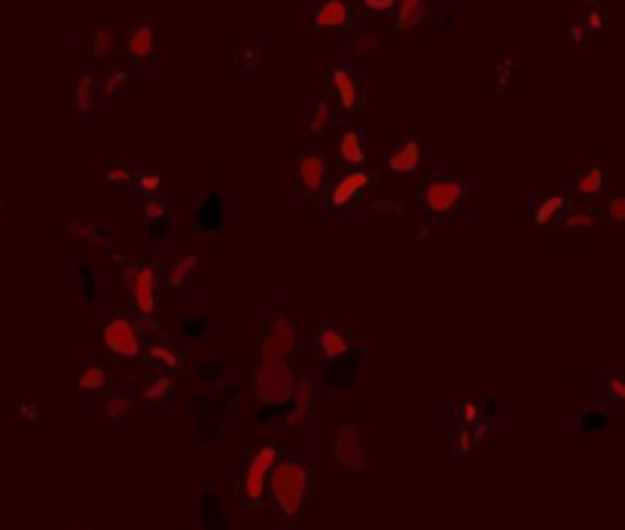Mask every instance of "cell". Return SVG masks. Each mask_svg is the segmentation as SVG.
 Wrapping results in <instances>:
<instances>
[{
	"label": "cell",
	"instance_id": "6da1fadb",
	"mask_svg": "<svg viewBox=\"0 0 625 530\" xmlns=\"http://www.w3.org/2000/svg\"><path fill=\"white\" fill-rule=\"evenodd\" d=\"M296 384L299 375L287 360H260V366L253 369V399H257L251 412L253 427L284 423L296 397Z\"/></svg>",
	"mask_w": 625,
	"mask_h": 530
},
{
	"label": "cell",
	"instance_id": "7a4b0ae2",
	"mask_svg": "<svg viewBox=\"0 0 625 530\" xmlns=\"http://www.w3.org/2000/svg\"><path fill=\"white\" fill-rule=\"evenodd\" d=\"M470 177L461 171L427 174L418 186V219L424 226H442L449 219L467 217Z\"/></svg>",
	"mask_w": 625,
	"mask_h": 530
},
{
	"label": "cell",
	"instance_id": "3957f363",
	"mask_svg": "<svg viewBox=\"0 0 625 530\" xmlns=\"http://www.w3.org/2000/svg\"><path fill=\"white\" fill-rule=\"evenodd\" d=\"M375 184V174L366 168H342L338 174H330L318 195V208L323 217L351 219L364 204V195Z\"/></svg>",
	"mask_w": 625,
	"mask_h": 530
},
{
	"label": "cell",
	"instance_id": "277c9868",
	"mask_svg": "<svg viewBox=\"0 0 625 530\" xmlns=\"http://www.w3.org/2000/svg\"><path fill=\"white\" fill-rule=\"evenodd\" d=\"M308 484H312V469H308L305 460L299 457H281L269 473L266 491L272 497V503L278 506V512L287 521L299 518L308 497Z\"/></svg>",
	"mask_w": 625,
	"mask_h": 530
},
{
	"label": "cell",
	"instance_id": "5b68a950",
	"mask_svg": "<svg viewBox=\"0 0 625 530\" xmlns=\"http://www.w3.org/2000/svg\"><path fill=\"white\" fill-rule=\"evenodd\" d=\"M321 92L333 101L338 123L342 125L357 123V116L364 113V104H366V80L360 77L357 67H351V64L323 67Z\"/></svg>",
	"mask_w": 625,
	"mask_h": 530
},
{
	"label": "cell",
	"instance_id": "8992f818",
	"mask_svg": "<svg viewBox=\"0 0 625 530\" xmlns=\"http://www.w3.org/2000/svg\"><path fill=\"white\" fill-rule=\"evenodd\" d=\"M186 415H190V423L195 430V439L201 445H217L226 433V421H229V408L220 403V397L208 390H186L184 397Z\"/></svg>",
	"mask_w": 625,
	"mask_h": 530
},
{
	"label": "cell",
	"instance_id": "52a82bcc",
	"mask_svg": "<svg viewBox=\"0 0 625 530\" xmlns=\"http://www.w3.org/2000/svg\"><path fill=\"white\" fill-rule=\"evenodd\" d=\"M281 460V445L275 442H262L251 457L241 466V503L247 509H257L262 506V494H266V482L272 466Z\"/></svg>",
	"mask_w": 625,
	"mask_h": 530
},
{
	"label": "cell",
	"instance_id": "ba28073f",
	"mask_svg": "<svg viewBox=\"0 0 625 530\" xmlns=\"http://www.w3.org/2000/svg\"><path fill=\"white\" fill-rule=\"evenodd\" d=\"M312 28L321 40H342L360 28L357 0H314Z\"/></svg>",
	"mask_w": 625,
	"mask_h": 530
},
{
	"label": "cell",
	"instance_id": "9c48e42d",
	"mask_svg": "<svg viewBox=\"0 0 625 530\" xmlns=\"http://www.w3.org/2000/svg\"><path fill=\"white\" fill-rule=\"evenodd\" d=\"M190 229L199 238L220 241L226 229H229V199L220 186H210L190 210Z\"/></svg>",
	"mask_w": 625,
	"mask_h": 530
},
{
	"label": "cell",
	"instance_id": "30bf717a",
	"mask_svg": "<svg viewBox=\"0 0 625 530\" xmlns=\"http://www.w3.org/2000/svg\"><path fill=\"white\" fill-rule=\"evenodd\" d=\"M125 284H129L134 312L144 321L156 314V293H159V262L144 260V256H134L125 265Z\"/></svg>",
	"mask_w": 625,
	"mask_h": 530
},
{
	"label": "cell",
	"instance_id": "8fae6325",
	"mask_svg": "<svg viewBox=\"0 0 625 530\" xmlns=\"http://www.w3.org/2000/svg\"><path fill=\"white\" fill-rule=\"evenodd\" d=\"M305 347L303 329L290 321L287 314H269L266 327H262V347L260 360H290Z\"/></svg>",
	"mask_w": 625,
	"mask_h": 530
},
{
	"label": "cell",
	"instance_id": "7c38bea8",
	"mask_svg": "<svg viewBox=\"0 0 625 530\" xmlns=\"http://www.w3.org/2000/svg\"><path fill=\"white\" fill-rule=\"evenodd\" d=\"M104 347L116 357L138 363L144 357V332H141L138 321H132L129 314H110V321L104 323Z\"/></svg>",
	"mask_w": 625,
	"mask_h": 530
},
{
	"label": "cell",
	"instance_id": "4fadbf2b",
	"mask_svg": "<svg viewBox=\"0 0 625 530\" xmlns=\"http://www.w3.org/2000/svg\"><path fill=\"white\" fill-rule=\"evenodd\" d=\"M360 427H364V415L360 412H345L338 421L336 439H333V457L336 464L348 473H364L366 457L360 449Z\"/></svg>",
	"mask_w": 625,
	"mask_h": 530
},
{
	"label": "cell",
	"instance_id": "5bb4252c",
	"mask_svg": "<svg viewBox=\"0 0 625 530\" xmlns=\"http://www.w3.org/2000/svg\"><path fill=\"white\" fill-rule=\"evenodd\" d=\"M330 168H333V162H330L323 153H314V150L303 153L290 168L293 171V195H296V199L321 195V189L330 177Z\"/></svg>",
	"mask_w": 625,
	"mask_h": 530
},
{
	"label": "cell",
	"instance_id": "9a60e30c",
	"mask_svg": "<svg viewBox=\"0 0 625 530\" xmlns=\"http://www.w3.org/2000/svg\"><path fill=\"white\" fill-rule=\"evenodd\" d=\"M364 347H351L345 357H336V360H327L318 366V381L327 384L333 393H348L357 381L360 369H364Z\"/></svg>",
	"mask_w": 625,
	"mask_h": 530
},
{
	"label": "cell",
	"instance_id": "2e32d148",
	"mask_svg": "<svg viewBox=\"0 0 625 530\" xmlns=\"http://www.w3.org/2000/svg\"><path fill=\"white\" fill-rule=\"evenodd\" d=\"M421 165V143L412 128H397V138L390 143V153L381 158V171L388 174H409Z\"/></svg>",
	"mask_w": 625,
	"mask_h": 530
},
{
	"label": "cell",
	"instance_id": "e0dca14e",
	"mask_svg": "<svg viewBox=\"0 0 625 530\" xmlns=\"http://www.w3.org/2000/svg\"><path fill=\"white\" fill-rule=\"evenodd\" d=\"M123 52L138 67H153L156 64V25H153V19L132 21V31H129V37H125Z\"/></svg>",
	"mask_w": 625,
	"mask_h": 530
},
{
	"label": "cell",
	"instance_id": "ac0fdd59",
	"mask_svg": "<svg viewBox=\"0 0 625 530\" xmlns=\"http://www.w3.org/2000/svg\"><path fill=\"white\" fill-rule=\"evenodd\" d=\"M195 521L201 530H232L229 518H226L223 506V491L217 484H201L199 500H195Z\"/></svg>",
	"mask_w": 625,
	"mask_h": 530
},
{
	"label": "cell",
	"instance_id": "d6986e66",
	"mask_svg": "<svg viewBox=\"0 0 625 530\" xmlns=\"http://www.w3.org/2000/svg\"><path fill=\"white\" fill-rule=\"evenodd\" d=\"M601 219V208L592 204V208H574L564 214L559 223H555V232H559V241H586V238H595V226Z\"/></svg>",
	"mask_w": 625,
	"mask_h": 530
},
{
	"label": "cell",
	"instance_id": "ffe728a7",
	"mask_svg": "<svg viewBox=\"0 0 625 530\" xmlns=\"http://www.w3.org/2000/svg\"><path fill=\"white\" fill-rule=\"evenodd\" d=\"M351 347H357V345H354L351 329H345V327H318L312 332V351L318 354L321 363L345 357Z\"/></svg>",
	"mask_w": 625,
	"mask_h": 530
},
{
	"label": "cell",
	"instance_id": "44dd1931",
	"mask_svg": "<svg viewBox=\"0 0 625 530\" xmlns=\"http://www.w3.org/2000/svg\"><path fill=\"white\" fill-rule=\"evenodd\" d=\"M604 184H607V171L601 168V162H598V156H595V153L586 156L583 165H577L574 180H570L574 195H577V199H586V201L598 199V195L604 192Z\"/></svg>",
	"mask_w": 625,
	"mask_h": 530
},
{
	"label": "cell",
	"instance_id": "7402d4cb",
	"mask_svg": "<svg viewBox=\"0 0 625 530\" xmlns=\"http://www.w3.org/2000/svg\"><path fill=\"white\" fill-rule=\"evenodd\" d=\"M338 162L342 168H364L366 165V128L364 125H342L336 138Z\"/></svg>",
	"mask_w": 625,
	"mask_h": 530
},
{
	"label": "cell",
	"instance_id": "603a6c76",
	"mask_svg": "<svg viewBox=\"0 0 625 530\" xmlns=\"http://www.w3.org/2000/svg\"><path fill=\"white\" fill-rule=\"evenodd\" d=\"M116 52V28L110 21H95L82 31V56L92 58V64H101Z\"/></svg>",
	"mask_w": 625,
	"mask_h": 530
},
{
	"label": "cell",
	"instance_id": "cb8c5ba5",
	"mask_svg": "<svg viewBox=\"0 0 625 530\" xmlns=\"http://www.w3.org/2000/svg\"><path fill=\"white\" fill-rule=\"evenodd\" d=\"M570 208H574V199L568 195H537V199H528V223L555 226Z\"/></svg>",
	"mask_w": 625,
	"mask_h": 530
},
{
	"label": "cell",
	"instance_id": "d4e9b609",
	"mask_svg": "<svg viewBox=\"0 0 625 530\" xmlns=\"http://www.w3.org/2000/svg\"><path fill=\"white\" fill-rule=\"evenodd\" d=\"M345 40H348V43H345V56L351 58V67L354 64H366L369 58H372V52L381 49V34L372 31V28H366V25L354 28Z\"/></svg>",
	"mask_w": 625,
	"mask_h": 530
},
{
	"label": "cell",
	"instance_id": "484cf974",
	"mask_svg": "<svg viewBox=\"0 0 625 530\" xmlns=\"http://www.w3.org/2000/svg\"><path fill=\"white\" fill-rule=\"evenodd\" d=\"M312 406H314V378L312 375H299L296 384V397H293L290 415L284 418L290 430H299L305 423H312Z\"/></svg>",
	"mask_w": 625,
	"mask_h": 530
},
{
	"label": "cell",
	"instance_id": "4316f807",
	"mask_svg": "<svg viewBox=\"0 0 625 530\" xmlns=\"http://www.w3.org/2000/svg\"><path fill=\"white\" fill-rule=\"evenodd\" d=\"M190 378L195 384L220 388L226 378H229V366L223 360H217L214 354H195V357H190Z\"/></svg>",
	"mask_w": 625,
	"mask_h": 530
},
{
	"label": "cell",
	"instance_id": "83f0119b",
	"mask_svg": "<svg viewBox=\"0 0 625 530\" xmlns=\"http://www.w3.org/2000/svg\"><path fill=\"white\" fill-rule=\"evenodd\" d=\"M522 67V52L518 49H501L494 58V89L501 95L516 92V77Z\"/></svg>",
	"mask_w": 625,
	"mask_h": 530
},
{
	"label": "cell",
	"instance_id": "f1b7e54d",
	"mask_svg": "<svg viewBox=\"0 0 625 530\" xmlns=\"http://www.w3.org/2000/svg\"><path fill=\"white\" fill-rule=\"evenodd\" d=\"M613 427V412L607 406H589L579 408L574 415V433L577 436H592V433H607Z\"/></svg>",
	"mask_w": 625,
	"mask_h": 530
},
{
	"label": "cell",
	"instance_id": "f546056e",
	"mask_svg": "<svg viewBox=\"0 0 625 530\" xmlns=\"http://www.w3.org/2000/svg\"><path fill=\"white\" fill-rule=\"evenodd\" d=\"M177 342L184 345H205L210 336V317L205 312H190L180 317L177 329H175Z\"/></svg>",
	"mask_w": 625,
	"mask_h": 530
},
{
	"label": "cell",
	"instance_id": "4dcf8cb0",
	"mask_svg": "<svg viewBox=\"0 0 625 530\" xmlns=\"http://www.w3.org/2000/svg\"><path fill=\"white\" fill-rule=\"evenodd\" d=\"M144 351L147 357L156 363V366L168 369V372H177L180 366H184V357H180L177 351V342H171V338H144Z\"/></svg>",
	"mask_w": 625,
	"mask_h": 530
},
{
	"label": "cell",
	"instance_id": "1f68e13d",
	"mask_svg": "<svg viewBox=\"0 0 625 530\" xmlns=\"http://www.w3.org/2000/svg\"><path fill=\"white\" fill-rule=\"evenodd\" d=\"M92 95H95V77H92V67H82L80 77H77V86L71 92V107L80 113V119H89L92 116Z\"/></svg>",
	"mask_w": 625,
	"mask_h": 530
},
{
	"label": "cell",
	"instance_id": "d6a6232c",
	"mask_svg": "<svg viewBox=\"0 0 625 530\" xmlns=\"http://www.w3.org/2000/svg\"><path fill=\"white\" fill-rule=\"evenodd\" d=\"M333 119H336L333 101H330V98L318 89V95H314V104H312V116L305 119V132L312 134V138H321V134L327 132L330 125H333Z\"/></svg>",
	"mask_w": 625,
	"mask_h": 530
},
{
	"label": "cell",
	"instance_id": "836d02e7",
	"mask_svg": "<svg viewBox=\"0 0 625 530\" xmlns=\"http://www.w3.org/2000/svg\"><path fill=\"white\" fill-rule=\"evenodd\" d=\"M175 388H177V381H175V375L171 372H156L150 381L141 388V397H144V403L150 406H156V403H171L175 399Z\"/></svg>",
	"mask_w": 625,
	"mask_h": 530
},
{
	"label": "cell",
	"instance_id": "e575fe53",
	"mask_svg": "<svg viewBox=\"0 0 625 530\" xmlns=\"http://www.w3.org/2000/svg\"><path fill=\"white\" fill-rule=\"evenodd\" d=\"M424 19H427V0H400L394 10L397 31H415Z\"/></svg>",
	"mask_w": 625,
	"mask_h": 530
},
{
	"label": "cell",
	"instance_id": "d590c367",
	"mask_svg": "<svg viewBox=\"0 0 625 530\" xmlns=\"http://www.w3.org/2000/svg\"><path fill=\"white\" fill-rule=\"evenodd\" d=\"M77 281H80L82 302H101V299H104L101 271H98L89 260H80V262H77Z\"/></svg>",
	"mask_w": 625,
	"mask_h": 530
},
{
	"label": "cell",
	"instance_id": "8d00e7d4",
	"mask_svg": "<svg viewBox=\"0 0 625 530\" xmlns=\"http://www.w3.org/2000/svg\"><path fill=\"white\" fill-rule=\"evenodd\" d=\"M107 388V372H104L101 363H86L80 372V393L82 399H95L98 393Z\"/></svg>",
	"mask_w": 625,
	"mask_h": 530
},
{
	"label": "cell",
	"instance_id": "74e56055",
	"mask_svg": "<svg viewBox=\"0 0 625 530\" xmlns=\"http://www.w3.org/2000/svg\"><path fill=\"white\" fill-rule=\"evenodd\" d=\"M195 265H199V253H190V250H184V253L175 256V262L168 265V286L171 290H180V286L186 284V278L195 271Z\"/></svg>",
	"mask_w": 625,
	"mask_h": 530
},
{
	"label": "cell",
	"instance_id": "f35d334b",
	"mask_svg": "<svg viewBox=\"0 0 625 530\" xmlns=\"http://www.w3.org/2000/svg\"><path fill=\"white\" fill-rule=\"evenodd\" d=\"M67 226H71V238L80 241V244H95V247H101V250L110 247L107 235L98 229L95 223H86V219H80V217H71V223H67Z\"/></svg>",
	"mask_w": 625,
	"mask_h": 530
},
{
	"label": "cell",
	"instance_id": "ab89813d",
	"mask_svg": "<svg viewBox=\"0 0 625 530\" xmlns=\"http://www.w3.org/2000/svg\"><path fill=\"white\" fill-rule=\"evenodd\" d=\"M177 229V210L175 214H168V217H159V219H150L147 223V232H144V238H147V244L150 247H162L165 241L175 235Z\"/></svg>",
	"mask_w": 625,
	"mask_h": 530
},
{
	"label": "cell",
	"instance_id": "60d3db41",
	"mask_svg": "<svg viewBox=\"0 0 625 530\" xmlns=\"http://www.w3.org/2000/svg\"><path fill=\"white\" fill-rule=\"evenodd\" d=\"M165 186V177L156 171H134L132 180V195L134 199H150V195H159V189Z\"/></svg>",
	"mask_w": 625,
	"mask_h": 530
},
{
	"label": "cell",
	"instance_id": "b9f144b4",
	"mask_svg": "<svg viewBox=\"0 0 625 530\" xmlns=\"http://www.w3.org/2000/svg\"><path fill=\"white\" fill-rule=\"evenodd\" d=\"M141 217H144V223H150V219H159V217H168L177 210V201L168 199V195H150V199H141Z\"/></svg>",
	"mask_w": 625,
	"mask_h": 530
},
{
	"label": "cell",
	"instance_id": "7bdbcfd3",
	"mask_svg": "<svg viewBox=\"0 0 625 530\" xmlns=\"http://www.w3.org/2000/svg\"><path fill=\"white\" fill-rule=\"evenodd\" d=\"M132 86V73L125 67H110L107 77H104V86H101V95L104 98H113V95H125Z\"/></svg>",
	"mask_w": 625,
	"mask_h": 530
},
{
	"label": "cell",
	"instance_id": "ee69618b",
	"mask_svg": "<svg viewBox=\"0 0 625 530\" xmlns=\"http://www.w3.org/2000/svg\"><path fill=\"white\" fill-rule=\"evenodd\" d=\"M129 412H132V393L129 390H116L107 399V418H110V423H125Z\"/></svg>",
	"mask_w": 625,
	"mask_h": 530
},
{
	"label": "cell",
	"instance_id": "f6af8a7d",
	"mask_svg": "<svg viewBox=\"0 0 625 530\" xmlns=\"http://www.w3.org/2000/svg\"><path fill=\"white\" fill-rule=\"evenodd\" d=\"M260 62H262V47H260V43L244 40V43H238V47H235V64L238 67L253 71V67H260Z\"/></svg>",
	"mask_w": 625,
	"mask_h": 530
},
{
	"label": "cell",
	"instance_id": "bcb514c9",
	"mask_svg": "<svg viewBox=\"0 0 625 530\" xmlns=\"http://www.w3.org/2000/svg\"><path fill=\"white\" fill-rule=\"evenodd\" d=\"M579 19H583V25H586V31H589V37L595 40L604 28L610 25V13H604L601 6H592V10H583L579 13Z\"/></svg>",
	"mask_w": 625,
	"mask_h": 530
},
{
	"label": "cell",
	"instance_id": "7dc6e473",
	"mask_svg": "<svg viewBox=\"0 0 625 530\" xmlns=\"http://www.w3.org/2000/svg\"><path fill=\"white\" fill-rule=\"evenodd\" d=\"M598 388L613 406H625V378H601Z\"/></svg>",
	"mask_w": 625,
	"mask_h": 530
},
{
	"label": "cell",
	"instance_id": "c3c4849f",
	"mask_svg": "<svg viewBox=\"0 0 625 530\" xmlns=\"http://www.w3.org/2000/svg\"><path fill=\"white\" fill-rule=\"evenodd\" d=\"M400 0H357V10L369 13V16H394Z\"/></svg>",
	"mask_w": 625,
	"mask_h": 530
},
{
	"label": "cell",
	"instance_id": "681fc988",
	"mask_svg": "<svg viewBox=\"0 0 625 530\" xmlns=\"http://www.w3.org/2000/svg\"><path fill=\"white\" fill-rule=\"evenodd\" d=\"M10 412H13V418H16V421H25V423H43V421H47V412H43L40 406H34V403L13 406Z\"/></svg>",
	"mask_w": 625,
	"mask_h": 530
},
{
	"label": "cell",
	"instance_id": "f907efd6",
	"mask_svg": "<svg viewBox=\"0 0 625 530\" xmlns=\"http://www.w3.org/2000/svg\"><path fill=\"white\" fill-rule=\"evenodd\" d=\"M601 217H607L610 223H625V195L607 199L604 208H601Z\"/></svg>",
	"mask_w": 625,
	"mask_h": 530
},
{
	"label": "cell",
	"instance_id": "816d5d0a",
	"mask_svg": "<svg viewBox=\"0 0 625 530\" xmlns=\"http://www.w3.org/2000/svg\"><path fill=\"white\" fill-rule=\"evenodd\" d=\"M564 40H570V43H586V40H592L589 31H586V25H583V19H574L568 28H564Z\"/></svg>",
	"mask_w": 625,
	"mask_h": 530
},
{
	"label": "cell",
	"instance_id": "f5cc1de1",
	"mask_svg": "<svg viewBox=\"0 0 625 530\" xmlns=\"http://www.w3.org/2000/svg\"><path fill=\"white\" fill-rule=\"evenodd\" d=\"M107 186L110 189H116V186H132V180H134V171H125V168H113L107 171Z\"/></svg>",
	"mask_w": 625,
	"mask_h": 530
},
{
	"label": "cell",
	"instance_id": "db71d44e",
	"mask_svg": "<svg viewBox=\"0 0 625 530\" xmlns=\"http://www.w3.org/2000/svg\"><path fill=\"white\" fill-rule=\"evenodd\" d=\"M372 210H385V214H400V204H397V201H375Z\"/></svg>",
	"mask_w": 625,
	"mask_h": 530
},
{
	"label": "cell",
	"instance_id": "11a10c76",
	"mask_svg": "<svg viewBox=\"0 0 625 530\" xmlns=\"http://www.w3.org/2000/svg\"><path fill=\"white\" fill-rule=\"evenodd\" d=\"M579 6H583V10H592V6H601V0H579Z\"/></svg>",
	"mask_w": 625,
	"mask_h": 530
}]
</instances>
